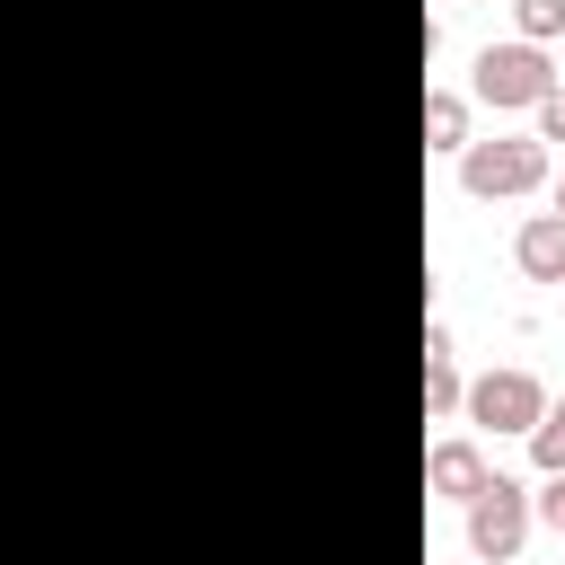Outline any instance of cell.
<instances>
[{"label":"cell","mask_w":565,"mask_h":565,"mask_svg":"<svg viewBox=\"0 0 565 565\" xmlns=\"http://www.w3.org/2000/svg\"><path fill=\"white\" fill-rule=\"evenodd\" d=\"M459 185L477 203H512V194H539L547 185V141L539 132H486L459 150Z\"/></svg>","instance_id":"1"},{"label":"cell","mask_w":565,"mask_h":565,"mask_svg":"<svg viewBox=\"0 0 565 565\" xmlns=\"http://www.w3.org/2000/svg\"><path fill=\"white\" fill-rule=\"evenodd\" d=\"M556 79H565V71L547 62V44H521V35L486 44V53H477V71H468L477 106H494V115H530V106H539Z\"/></svg>","instance_id":"2"},{"label":"cell","mask_w":565,"mask_h":565,"mask_svg":"<svg viewBox=\"0 0 565 565\" xmlns=\"http://www.w3.org/2000/svg\"><path fill=\"white\" fill-rule=\"evenodd\" d=\"M459 512H468V556H477V565H512V556H521V539H530V486H521V477L494 468Z\"/></svg>","instance_id":"3"},{"label":"cell","mask_w":565,"mask_h":565,"mask_svg":"<svg viewBox=\"0 0 565 565\" xmlns=\"http://www.w3.org/2000/svg\"><path fill=\"white\" fill-rule=\"evenodd\" d=\"M539 406H547V380H539V371H521V362H503V371L468 380V397H459V415H468V424H486V433H530V424H539Z\"/></svg>","instance_id":"4"},{"label":"cell","mask_w":565,"mask_h":565,"mask_svg":"<svg viewBox=\"0 0 565 565\" xmlns=\"http://www.w3.org/2000/svg\"><path fill=\"white\" fill-rule=\"evenodd\" d=\"M486 477H494V468H486V450H477L468 433H450V441L424 450V494H441V503H468Z\"/></svg>","instance_id":"5"},{"label":"cell","mask_w":565,"mask_h":565,"mask_svg":"<svg viewBox=\"0 0 565 565\" xmlns=\"http://www.w3.org/2000/svg\"><path fill=\"white\" fill-rule=\"evenodd\" d=\"M512 265L521 282H565V212H530L512 230Z\"/></svg>","instance_id":"6"},{"label":"cell","mask_w":565,"mask_h":565,"mask_svg":"<svg viewBox=\"0 0 565 565\" xmlns=\"http://www.w3.org/2000/svg\"><path fill=\"white\" fill-rule=\"evenodd\" d=\"M468 141H477V132H468V97H459V88H424V150H450V159H459Z\"/></svg>","instance_id":"7"},{"label":"cell","mask_w":565,"mask_h":565,"mask_svg":"<svg viewBox=\"0 0 565 565\" xmlns=\"http://www.w3.org/2000/svg\"><path fill=\"white\" fill-rule=\"evenodd\" d=\"M521 441H530V468H539V477H556V468H565V397H547V406H539V424H530Z\"/></svg>","instance_id":"8"},{"label":"cell","mask_w":565,"mask_h":565,"mask_svg":"<svg viewBox=\"0 0 565 565\" xmlns=\"http://www.w3.org/2000/svg\"><path fill=\"white\" fill-rule=\"evenodd\" d=\"M459 397H468V380H459V353L424 362V415H433V424H450V415H459Z\"/></svg>","instance_id":"9"},{"label":"cell","mask_w":565,"mask_h":565,"mask_svg":"<svg viewBox=\"0 0 565 565\" xmlns=\"http://www.w3.org/2000/svg\"><path fill=\"white\" fill-rule=\"evenodd\" d=\"M512 35L521 44H556L565 35V0H512Z\"/></svg>","instance_id":"10"},{"label":"cell","mask_w":565,"mask_h":565,"mask_svg":"<svg viewBox=\"0 0 565 565\" xmlns=\"http://www.w3.org/2000/svg\"><path fill=\"white\" fill-rule=\"evenodd\" d=\"M530 132H539V141H565V79H556V88L530 106Z\"/></svg>","instance_id":"11"},{"label":"cell","mask_w":565,"mask_h":565,"mask_svg":"<svg viewBox=\"0 0 565 565\" xmlns=\"http://www.w3.org/2000/svg\"><path fill=\"white\" fill-rule=\"evenodd\" d=\"M530 521H547V530L565 539V468H556V477H547V486L530 494Z\"/></svg>","instance_id":"12"},{"label":"cell","mask_w":565,"mask_h":565,"mask_svg":"<svg viewBox=\"0 0 565 565\" xmlns=\"http://www.w3.org/2000/svg\"><path fill=\"white\" fill-rule=\"evenodd\" d=\"M556 212H565V168H556Z\"/></svg>","instance_id":"13"},{"label":"cell","mask_w":565,"mask_h":565,"mask_svg":"<svg viewBox=\"0 0 565 565\" xmlns=\"http://www.w3.org/2000/svg\"><path fill=\"white\" fill-rule=\"evenodd\" d=\"M556 44H565V35H556ZM556 71H565V62H556Z\"/></svg>","instance_id":"14"},{"label":"cell","mask_w":565,"mask_h":565,"mask_svg":"<svg viewBox=\"0 0 565 565\" xmlns=\"http://www.w3.org/2000/svg\"><path fill=\"white\" fill-rule=\"evenodd\" d=\"M556 291H565V282H556Z\"/></svg>","instance_id":"15"}]
</instances>
